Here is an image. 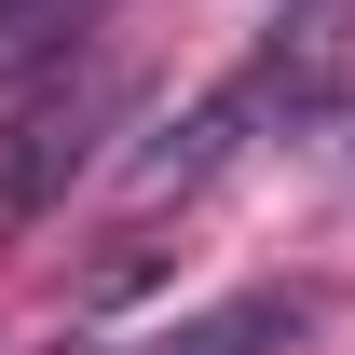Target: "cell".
<instances>
[{"instance_id": "obj_1", "label": "cell", "mask_w": 355, "mask_h": 355, "mask_svg": "<svg viewBox=\"0 0 355 355\" xmlns=\"http://www.w3.org/2000/svg\"><path fill=\"white\" fill-rule=\"evenodd\" d=\"M328 55H342V28H328V14H287V28H273V42L246 55L219 96H191V110H178L150 150H123L137 205H164V191H205V178H219L260 123H301V110H314V83H328Z\"/></svg>"}, {"instance_id": "obj_2", "label": "cell", "mask_w": 355, "mask_h": 355, "mask_svg": "<svg viewBox=\"0 0 355 355\" xmlns=\"http://www.w3.org/2000/svg\"><path fill=\"white\" fill-rule=\"evenodd\" d=\"M123 110H137L123 69H55V83L0 123V219H55V205H69V178L110 164Z\"/></svg>"}, {"instance_id": "obj_3", "label": "cell", "mask_w": 355, "mask_h": 355, "mask_svg": "<svg viewBox=\"0 0 355 355\" xmlns=\"http://www.w3.org/2000/svg\"><path fill=\"white\" fill-rule=\"evenodd\" d=\"M287 342H301V287H232V301L150 328L137 355H287Z\"/></svg>"}, {"instance_id": "obj_4", "label": "cell", "mask_w": 355, "mask_h": 355, "mask_svg": "<svg viewBox=\"0 0 355 355\" xmlns=\"http://www.w3.org/2000/svg\"><path fill=\"white\" fill-rule=\"evenodd\" d=\"M83 14H96V0H0V83H14L28 55H55L69 28H83Z\"/></svg>"}]
</instances>
